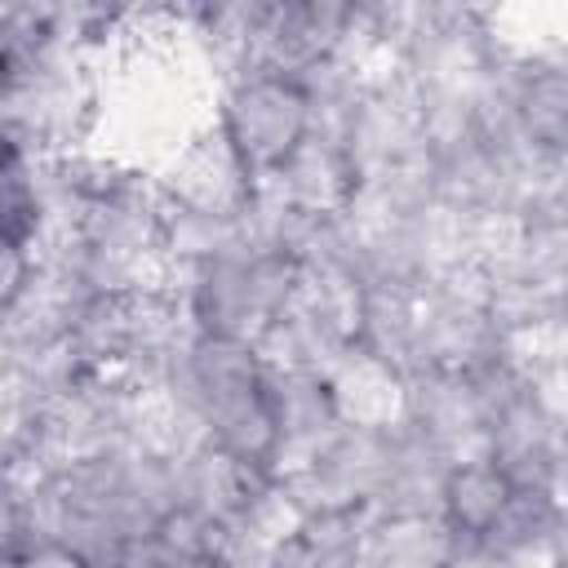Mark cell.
Masks as SVG:
<instances>
[{
	"label": "cell",
	"mask_w": 568,
	"mask_h": 568,
	"mask_svg": "<svg viewBox=\"0 0 568 568\" xmlns=\"http://www.w3.org/2000/svg\"><path fill=\"white\" fill-rule=\"evenodd\" d=\"M515 501L519 488L493 457H457L439 475L435 519L457 546H488L515 510Z\"/></svg>",
	"instance_id": "obj_2"
},
{
	"label": "cell",
	"mask_w": 568,
	"mask_h": 568,
	"mask_svg": "<svg viewBox=\"0 0 568 568\" xmlns=\"http://www.w3.org/2000/svg\"><path fill=\"white\" fill-rule=\"evenodd\" d=\"M213 129L231 146L248 186H262L315 133V102H311V89L302 75L248 62V67L231 71V80L217 98Z\"/></svg>",
	"instance_id": "obj_1"
}]
</instances>
